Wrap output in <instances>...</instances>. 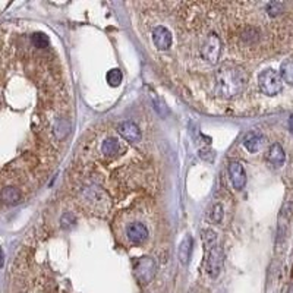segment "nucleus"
Listing matches in <instances>:
<instances>
[{
    "label": "nucleus",
    "instance_id": "12",
    "mask_svg": "<svg viewBox=\"0 0 293 293\" xmlns=\"http://www.w3.org/2000/svg\"><path fill=\"white\" fill-rule=\"evenodd\" d=\"M192 249H194V239L192 236H185L183 241L180 242V246L178 249V257H179V261L186 265L189 262V258L192 255Z\"/></svg>",
    "mask_w": 293,
    "mask_h": 293
},
{
    "label": "nucleus",
    "instance_id": "9",
    "mask_svg": "<svg viewBox=\"0 0 293 293\" xmlns=\"http://www.w3.org/2000/svg\"><path fill=\"white\" fill-rule=\"evenodd\" d=\"M117 132L129 142H138L141 141L142 138V133H141V129L138 128L136 123L130 122V120H126V122H122L119 126H117Z\"/></svg>",
    "mask_w": 293,
    "mask_h": 293
},
{
    "label": "nucleus",
    "instance_id": "5",
    "mask_svg": "<svg viewBox=\"0 0 293 293\" xmlns=\"http://www.w3.org/2000/svg\"><path fill=\"white\" fill-rule=\"evenodd\" d=\"M156 271H157L156 262L150 257H141L135 264V276H136L138 281L142 284L150 283L154 278Z\"/></svg>",
    "mask_w": 293,
    "mask_h": 293
},
{
    "label": "nucleus",
    "instance_id": "24",
    "mask_svg": "<svg viewBox=\"0 0 293 293\" xmlns=\"http://www.w3.org/2000/svg\"><path fill=\"white\" fill-rule=\"evenodd\" d=\"M289 126H290V130L293 132V114H292L290 119H289Z\"/></svg>",
    "mask_w": 293,
    "mask_h": 293
},
{
    "label": "nucleus",
    "instance_id": "3",
    "mask_svg": "<svg viewBox=\"0 0 293 293\" xmlns=\"http://www.w3.org/2000/svg\"><path fill=\"white\" fill-rule=\"evenodd\" d=\"M201 57L210 65H215L222 54V40L215 33H210L199 47Z\"/></svg>",
    "mask_w": 293,
    "mask_h": 293
},
{
    "label": "nucleus",
    "instance_id": "4",
    "mask_svg": "<svg viewBox=\"0 0 293 293\" xmlns=\"http://www.w3.org/2000/svg\"><path fill=\"white\" fill-rule=\"evenodd\" d=\"M223 262H225L223 248L215 244L212 248L208 249V254H207V258H205V264H204V270H205V273L211 278H215V277H218L220 273H222Z\"/></svg>",
    "mask_w": 293,
    "mask_h": 293
},
{
    "label": "nucleus",
    "instance_id": "23",
    "mask_svg": "<svg viewBox=\"0 0 293 293\" xmlns=\"http://www.w3.org/2000/svg\"><path fill=\"white\" fill-rule=\"evenodd\" d=\"M5 257H3V251H2V248H0V267H3V260Z\"/></svg>",
    "mask_w": 293,
    "mask_h": 293
},
{
    "label": "nucleus",
    "instance_id": "17",
    "mask_svg": "<svg viewBox=\"0 0 293 293\" xmlns=\"http://www.w3.org/2000/svg\"><path fill=\"white\" fill-rule=\"evenodd\" d=\"M201 238H202V242H204V246L207 249L212 248L215 245V241H217V235L215 232H212L211 229H207V230H202L201 233Z\"/></svg>",
    "mask_w": 293,
    "mask_h": 293
},
{
    "label": "nucleus",
    "instance_id": "16",
    "mask_svg": "<svg viewBox=\"0 0 293 293\" xmlns=\"http://www.w3.org/2000/svg\"><path fill=\"white\" fill-rule=\"evenodd\" d=\"M106 80H107L109 85H112V87H119L120 82H122V80H123L122 70H120V69H112V70H109L107 75H106Z\"/></svg>",
    "mask_w": 293,
    "mask_h": 293
},
{
    "label": "nucleus",
    "instance_id": "25",
    "mask_svg": "<svg viewBox=\"0 0 293 293\" xmlns=\"http://www.w3.org/2000/svg\"><path fill=\"white\" fill-rule=\"evenodd\" d=\"M287 293H293V284H292V286L289 287V292H287Z\"/></svg>",
    "mask_w": 293,
    "mask_h": 293
},
{
    "label": "nucleus",
    "instance_id": "6",
    "mask_svg": "<svg viewBox=\"0 0 293 293\" xmlns=\"http://www.w3.org/2000/svg\"><path fill=\"white\" fill-rule=\"evenodd\" d=\"M153 43L159 50H169L173 43V37L170 30H167L164 25H157L153 30Z\"/></svg>",
    "mask_w": 293,
    "mask_h": 293
},
{
    "label": "nucleus",
    "instance_id": "13",
    "mask_svg": "<svg viewBox=\"0 0 293 293\" xmlns=\"http://www.w3.org/2000/svg\"><path fill=\"white\" fill-rule=\"evenodd\" d=\"M0 199L8 205H16L21 201V192L18 188L6 186L2 189V192H0Z\"/></svg>",
    "mask_w": 293,
    "mask_h": 293
},
{
    "label": "nucleus",
    "instance_id": "8",
    "mask_svg": "<svg viewBox=\"0 0 293 293\" xmlns=\"http://www.w3.org/2000/svg\"><path fill=\"white\" fill-rule=\"evenodd\" d=\"M126 236L132 244L141 245L148 239V229L142 223H130L126 228Z\"/></svg>",
    "mask_w": 293,
    "mask_h": 293
},
{
    "label": "nucleus",
    "instance_id": "19",
    "mask_svg": "<svg viewBox=\"0 0 293 293\" xmlns=\"http://www.w3.org/2000/svg\"><path fill=\"white\" fill-rule=\"evenodd\" d=\"M60 223H62V228H63V229H70V228L75 226V223H77V218H75V215H73V214L66 212V214H63V215H62Z\"/></svg>",
    "mask_w": 293,
    "mask_h": 293
},
{
    "label": "nucleus",
    "instance_id": "14",
    "mask_svg": "<svg viewBox=\"0 0 293 293\" xmlns=\"http://www.w3.org/2000/svg\"><path fill=\"white\" fill-rule=\"evenodd\" d=\"M101 151L106 157H113L120 151V144L116 138H107L103 145H101Z\"/></svg>",
    "mask_w": 293,
    "mask_h": 293
},
{
    "label": "nucleus",
    "instance_id": "21",
    "mask_svg": "<svg viewBox=\"0 0 293 293\" xmlns=\"http://www.w3.org/2000/svg\"><path fill=\"white\" fill-rule=\"evenodd\" d=\"M211 220L214 223H222L223 220V207L220 204H215L212 207V211H211Z\"/></svg>",
    "mask_w": 293,
    "mask_h": 293
},
{
    "label": "nucleus",
    "instance_id": "1",
    "mask_svg": "<svg viewBox=\"0 0 293 293\" xmlns=\"http://www.w3.org/2000/svg\"><path fill=\"white\" fill-rule=\"evenodd\" d=\"M246 72L235 63H223L215 70V93L223 98H235L245 90Z\"/></svg>",
    "mask_w": 293,
    "mask_h": 293
},
{
    "label": "nucleus",
    "instance_id": "22",
    "mask_svg": "<svg viewBox=\"0 0 293 293\" xmlns=\"http://www.w3.org/2000/svg\"><path fill=\"white\" fill-rule=\"evenodd\" d=\"M199 157H201L202 160L208 162V163H212V160H214V153H212L211 150L204 148V150H201V151H199Z\"/></svg>",
    "mask_w": 293,
    "mask_h": 293
},
{
    "label": "nucleus",
    "instance_id": "11",
    "mask_svg": "<svg viewBox=\"0 0 293 293\" xmlns=\"http://www.w3.org/2000/svg\"><path fill=\"white\" fill-rule=\"evenodd\" d=\"M262 142H264V138L258 132H248L244 136V146L249 153H257L261 148Z\"/></svg>",
    "mask_w": 293,
    "mask_h": 293
},
{
    "label": "nucleus",
    "instance_id": "7",
    "mask_svg": "<svg viewBox=\"0 0 293 293\" xmlns=\"http://www.w3.org/2000/svg\"><path fill=\"white\" fill-rule=\"evenodd\" d=\"M229 176H230V182L233 185L235 189L241 191L245 183H246V173L245 169L242 166V163L239 162H230L229 163Z\"/></svg>",
    "mask_w": 293,
    "mask_h": 293
},
{
    "label": "nucleus",
    "instance_id": "20",
    "mask_svg": "<svg viewBox=\"0 0 293 293\" xmlns=\"http://www.w3.org/2000/svg\"><path fill=\"white\" fill-rule=\"evenodd\" d=\"M283 8H284V3H280V2H271V3L267 5V14H268L270 16H277V15L281 14Z\"/></svg>",
    "mask_w": 293,
    "mask_h": 293
},
{
    "label": "nucleus",
    "instance_id": "10",
    "mask_svg": "<svg viewBox=\"0 0 293 293\" xmlns=\"http://www.w3.org/2000/svg\"><path fill=\"white\" fill-rule=\"evenodd\" d=\"M267 162L274 166V167H281L286 162V154H284V150L280 144H273L270 148H268V153H267Z\"/></svg>",
    "mask_w": 293,
    "mask_h": 293
},
{
    "label": "nucleus",
    "instance_id": "15",
    "mask_svg": "<svg viewBox=\"0 0 293 293\" xmlns=\"http://www.w3.org/2000/svg\"><path fill=\"white\" fill-rule=\"evenodd\" d=\"M280 78L281 81L293 85V59H286L280 66Z\"/></svg>",
    "mask_w": 293,
    "mask_h": 293
},
{
    "label": "nucleus",
    "instance_id": "18",
    "mask_svg": "<svg viewBox=\"0 0 293 293\" xmlns=\"http://www.w3.org/2000/svg\"><path fill=\"white\" fill-rule=\"evenodd\" d=\"M31 43H33L35 47H38V49H44V47L49 46L50 40H49V37H47L46 34H43V33H35V34L31 35Z\"/></svg>",
    "mask_w": 293,
    "mask_h": 293
},
{
    "label": "nucleus",
    "instance_id": "2",
    "mask_svg": "<svg viewBox=\"0 0 293 293\" xmlns=\"http://www.w3.org/2000/svg\"><path fill=\"white\" fill-rule=\"evenodd\" d=\"M258 87L265 96H277L283 87L280 73L274 69L261 70V73L258 75Z\"/></svg>",
    "mask_w": 293,
    "mask_h": 293
}]
</instances>
